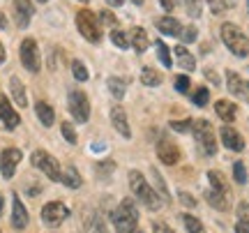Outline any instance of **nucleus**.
Segmentation results:
<instances>
[{
	"instance_id": "f257e3e1",
	"label": "nucleus",
	"mask_w": 249,
	"mask_h": 233,
	"mask_svg": "<svg viewBox=\"0 0 249 233\" xmlns=\"http://www.w3.org/2000/svg\"><path fill=\"white\" fill-rule=\"evenodd\" d=\"M113 226H116L118 233H134L136 226H139V210H136V203L132 198H123L120 206L113 210Z\"/></svg>"
},
{
	"instance_id": "f03ea898",
	"label": "nucleus",
	"mask_w": 249,
	"mask_h": 233,
	"mask_svg": "<svg viewBox=\"0 0 249 233\" xmlns=\"http://www.w3.org/2000/svg\"><path fill=\"white\" fill-rule=\"evenodd\" d=\"M129 187H132L134 197L139 198V201H141L148 210H160V206H161L160 197L152 192L150 185L145 182V178H143L139 171H129Z\"/></svg>"
},
{
	"instance_id": "7ed1b4c3",
	"label": "nucleus",
	"mask_w": 249,
	"mask_h": 233,
	"mask_svg": "<svg viewBox=\"0 0 249 233\" xmlns=\"http://www.w3.org/2000/svg\"><path fill=\"white\" fill-rule=\"evenodd\" d=\"M222 39L229 46V51L238 58H247L249 55V39L247 35H242V30L233 23H224L222 26Z\"/></svg>"
},
{
	"instance_id": "20e7f679",
	"label": "nucleus",
	"mask_w": 249,
	"mask_h": 233,
	"mask_svg": "<svg viewBox=\"0 0 249 233\" xmlns=\"http://www.w3.org/2000/svg\"><path fill=\"white\" fill-rule=\"evenodd\" d=\"M192 129H194V139L196 143L201 145V150L205 155H214L217 153V141H214V129L208 120H196L192 123Z\"/></svg>"
},
{
	"instance_id": "39448f33",
	"label": "nucleus",
	"mask_w": 249,
	"mask_h": 233,
	"mask_svg": "<svg viewBox=\"0 0 249 233\" xmlns=\"http://www.w3.org/2000/svg\"><path fill=\"white\" fill-rule=\"evenodd\" d=\"M76 28H79V33L88 42L92 44H97L99 39H102V30H99V23H97V17L90 12V9H81L79 14H76Z\"/></svg>"
},
{
	"instance_id": "423d86ee",
	"label": "nucleus",
	"mask_w": 249,
	"mask_h": 233,
	"mask_svg": "<svg viewBox=\"0 0 249 233\" xmlns=\"http://www.w3.org/2000/svg\"><path fill=\"white\" fill-rule=\"evenodd\" d=\"M33 166L42 171L49 180L60 182V176H62V173H60V164H58V160H55V157H51L49 153H44V150H35V153H33Z\"/></svg>"
},
{
	"instance_id": "0eeeda50",
	"label": "nucleus",
	"mask_w": 249,
	"mask_h": 233,
	"mask_svg": "<svg viewBox=\"0 0 249 233\" xmlns=\"http://www.w3.org/2000/svg\"><path fill=\"white\" fill-rule=\"evenodd\" d=\"M67 104H70V113L74 116L76 123H86L90 118V102H88V97H86V92L71 90L70 97H67Z\"/></svg>"
},
{
	"instance_id": "6e6552de",
	"label": "nucleus",
	"mask_w": 249,
	"mask_h": 233,
	"mask_svg": "<svg viewBox=\"0 0 249 233\" xmlns=\"http://www.w3.org/2000/svg\"><path fill=\"white\" fill-rule=\"evenodd\" d=\"M67 217H70V208L60 201H51L42 208V222L46 226H60Z\"/></svg>"
},
{
	"instance_id": "1a4fd4ad",
	"label": "nucleus",
	"mask_w": 249,
	"mask_h": 233,
	"mask_svg": "<svg viewBox=\"0 0 249 233\" xmlns=\"http://www.w3.org/2000/svg\"><path fill=\"white\" fill-rule=\"evenodd\" d=\"M21 63L28 72H39V51H37V42L35 39H23L21 42Z\"/></svg>"
},
{
	"instance_id": "9d476101",
	"label": "nucleus",
	"mask_w": 249,
	"mask_h": 233,
	"mask_svg": "<svg viewBox=\"0 0 249 233\" xmlns=\"http://www.w3.org/2000/svg\"><path fill=\"white\" fill-rule=\"evenodd\" d=\"M21 150L18 148H7V150H2L0 155V173L5 176V178H12L14 173H17V166L18 161H21Z\"/></svg>"
},
{
	"instance_id": "9b49d317",
	"label": "nucleus",
	"mask_w": 249,
	"mask_h": 233,
	"mask_svg": "<svg viewBox=\"0 0 249 233\" xmlns=\"http://www.w3.org/2000/svg\"><path fill=\"white\" fill-rule=\"evenodd\" d=\"M157 157L161 160V164H169V166L178 164V160H180L178 145L173 143V141H169V139H160L157 141Z\"/></svg>"
},
{
	"instance_id": "f8f14e48",
	"label": "nucleus",
	"mask_w": 249,
	"mask_h": 233,
	"mask_svg": "<svg viewBox=\"0 0 249 233\" xmlns=\"http://www.w3.org/2000/svg\"><path fill=\"white\" fill-rule=\"evenodd\" d=\"M226 83H229V90H231L235 97H240L242 102H249V81L238 76L233 70H229L226 72Z\"/></svg>"
},
{
	"instance_id": "ddd939ff",
	"label": "nucleus",
	"mask_w": 249,
	"mask_h": 233,
	"mask_svg": "<svg viewBox=\"0 0 249 233\" xmlns=\"http://www.w3.org/2000/svg\"><path fill=\"white\" fill-rule=\"evenodd\" d=\"M0 120H2V125H5V129H17L18 123H21V118H18V113L12 108V104H9V99L5 97V95H0Z\"/></svg>"
},
{
	"instance_id": "4468645a",
	"label": "nucleus",
	"mask_w": 249,
	"mask_h": 233,
	"mask_svg": "<svg viewBox=\"0 0 249 233\" xmlns=\"http://www.w3.org/2000/svg\"><path fill=\"white\" fill-rule=\"evenodd\" d=\"M12 226H14L17 231H23L28 226V210L23 208L18 194H14V198H12Z\"/></svg>"
},
{
	"instance_id": "2eb2a0df",
	"label": "nucleus",
	"mask_w": 249,
	"mask_h": 233,
	"mask_svg": "<svg viewBox=\"0 0 249 233\" xmlns=\"http://www.w3.org/2000/svg\"><path fill=\"white\" fill-rule=\"evenodd\" d=\"M14 12H17V26L18 28H28L30 18L35 14V7L30 0H14Z\"/></svg>"
},
{
	"instance_id": "dca6fc26",
	"label": "nucleus",
	"mask_w": 249,
	"mask_h": 233,
	"mask_svg": "<svg viewBox=\"0 0 249 233\" xmlns=\"http://www.w3.org/2000/svg\"><path fill=\"white\" fill-rule=\"evenodd\" d=\"M222 141L229 150H235V153H240L242 148H245V139L233 127H222Z\"/></svg>"
},
{
	"instance_id": "f3484780",
	"label": "nucleus",
	"mask_w": 249,
	"mask_h": 233,
	"mask_svg": "<svg viewBox=\"0 0 249 233\" xmlns=\"http://www.w3.org/2000/svg\"><path fill=\"white\" fill-rule=\"evenodd\" d=\"M111 123H113V127H116L124 139H129V136H132V129H129V123H127V116H124L123 107L111 108Z\"/></svg>"
},
{
	"instance_id": "a211bd4d",
	"label": "nucleus",
	"mask_w": 249,
	"mask_h": 233,
	"mask_svg": "<svg viewBox=\"0 0 249 233\" xmlns=\"http://www.w3.org/2000/svg\"><path fill=\"white\" fill-rule=\"evenodd\" d=\"M83 224H86V233H108L107 224H104V219H102V215H99L97 210H90V213H86Z\"/></svg>"
},
{
	"instance_id": "6ab92c4d",
	"label": "nucleus",
	"mask_w": 249,
	"mask_h": 233,
	"mask_svg": "<svg viewBox=\"0 0 249 233\" xmlns=\"http://www.w3.org/2000/svg\"><path fill=\"white\" fill-rule=\"evenodd\" d=\"M9 90H12V97H14V102H17L21 108H26V104H28L26 88H23V83H21V79H18V76H12V79H9Z\"/></svg>"
},
{
	"instance_id": "aec40b11",
	"label": "nucleus",
	"mask_w": 249,
	"mask_h": 233,
	"mask_svg": "<svg viewBox=\"0 0 249 233\" xmlns=\"http://www.w3.org/2000/svg\"><path fill=\"white\" fill-rule=\"evenodd\" d=\"M157 28H160L164 35H171V37H180V30H182V26H180V23L173 17H161V18H157Z\"/></svg>"
},
{
	"instance_id": "412c9836",
	"label": "nucleus",
	"mask_w": 249,
	"mask_h": 233,
	"mask_svg": "<svg viewBox=\"0 0 249 233\" xmlns=\"http://www.w3.org/2000/svg\"><path fill=\"white\" fill-rule=\"evenodd\" d=\"M214 111H217V116L226 120V123H233L235 116H238V111H235V104L233 102H226V99H219L217 104H214Z\"/></svg>"
},
{
	"instance_id": "4be33fe9",
	"label": "nucleus",
	"mask_w": 249,
	"mask_h": 233,
	"mask_svg": "<svg viewBox=\"0 0 249 233\" xmlns=\"http://www.w3.org/2000/svg\"><path fill=\"white\" fill-rule=\"evenodd\" d=\"M132 46L136 54H143L148 46H150V39H148V33L143 28H132Z\"/></svg>"
},
{
	"instance_id": "5701e85b",
	"label": "nucleus",
	"mask_w": 249,
	"mask_h": 233,
	"mask_svg": "<svg viewBox=\"0 0 249 233\" xmlns=\"http://www.w3.org/2000/svg\"><path fill=\"white\" fill-rule=\"evenodd\" d=\"M35 113H37L39 123H42L44 127H51V125H53L55 113H53V108L49 107L46 102H37V104H35Z\"/></svg>"
},
{
	"instance_id": "b1692460",
	"label": "nucleus",
	"mask_w": 249,
	"mask_h": 233,
	"mask_svg": "<svg viewBox=\"0 0 249 233\" xmlns=\"http://www.w3.org/2000/svg\"><path fill=\"white\" fill-rule=\"evenodd\" d=\"M208 180H210L213 192H219V194H226V197H229V182L224 178V173H219V171H208Z\"/></svg>"
},
{
	"instance_id": "393cba45",
	"label": "nucleus",
	"mask_w": 249,
	"mask_h": 233,
	"mask_svg": "<svg viewBox=\"0 0 249 233\" xmlns=\"http://www.w3.org/2000/svg\"><path fill=\"white\" fill-rule=\"evenodd\" d=\"M60 182H65L67 187L71 189H79L81 187V176H79V171H76V166H71V164H67V169L62 171V176H60Z\"/></svg>"
},
{
	"instance_id": "a878e982",
	"label": "nucleus",
	"mask_w": 249,
	"mask_h": 233,
	"mask_svg": "<svg viewBox=\"0 0 249 233\" xmlns=\"http://www.w3.org/2000/svg\"><path fill=\"white\" fill-rule=\"evenodd\" d=\"M176 58H178V65L185 70V72H192L196 67V60H194V55L187 51L185 46H176Z\"/></svg>"
},
{
	"instance_id": "bb28decb",
	"label": "nucleus",
	"mask_w": 249,
	"mask_h": 233,
	"mask_svg": "<svg viewBox=\"0 0 249 233\" xmlns=\"http://www.w3.org/2000/svg\"><path fill=\"white\" fill-rule=\"evenodd\" d=\"M107 86H108L111 95H113L116 99H123L124 92H127V83H124L123 79H116V76H111V79L107 81Z\"/></svg>"
},
{
	"instance_id": "cd10ccee",
	"label": "nucleus",
	"mask_w": 249,
	"mask_h": 233,
	"mask_svg": "<svg viewBox=\"0 0 249 233\" xmlns=\"http://www.w3.org/2000/svg\"><path fill=\"white\" fill-rule=\"evenodd\" d=\"M208 201H210V206L217 208V210H229V197L226 194H219V192H208Z\"/></svg>"
},
{
	"instance_id": "c85d7f7f",
	"label": "nucleus",
	"mask_w": 249,
	"mask_h": 233,
	"mask_svg": "<svg viewBox=\"0 0 249 233\" xmlns=\"http://www.w3.org/2000/svg\"><path fill=\"white\" fill-rule=\"evenodd\" d=\"M141 83H145V86H160V83H161V74L155 72L152 67H143Z\"/></svg>"
},
{
	"instance_id": "c756f323",
	"label": "nucleus",
	"mask_w": 249,
	"mask_h": 233,
	"mask_svg": "<svg viewBox=\"0 0 249 233\" xmlns=\"http://www.w3.org/2000/svg\"><path fill=\"white\" fill-rule=\"evenodd\" d=\"M150 176L155 178V189H157V192L161 194V201H169V189H166V182H164V178L160 176V171L152 169Z\"/></svg>"
},
{
	"instance_id": "7c9ffc66",
	"label": "nucleus",
	"mask_w": 249,
	"mask_h": 233,
	"mask_svg": "<svg viewBox=\"0 0 249 233\" xmlns=\"http://www.w3.org/2000/svg\"><path fill=\"white\" fill-rule=\"evenodd\" d=\"M155 51H157V58H160V63L164 65V67H171V65H173L169 49H166V44H164V42H160V39H157V44H155Z\"/></svg>"
},
{
	"instance_id": "2f4dec72",
	"label": "nucleus",
	"mask_w": 249,
	"mask_h": 233,
	"mask_svg": "<svg viewBox=\"0 0 249 233\" xmlns=\"http://www.w3.org/2000/svg\"><path fill=\"white\" fill-rule=\"evenodd\" d=\"M180 219L185 222V226H187V231H189V233H205L203 224H201V222H198L194 215H182Z\"/></svg>"
},
{
	"instance_id": "473e14b6",
	"label": "nucleus",
	"mask_w": 249,
	"mask_h": 233,
	"mask_svg": "<svg viewBox=\"0 0 249 233\" xmlns=\"http://www.w3.org/2000/svg\"><path fill=\"white\" fill-rule=\"evenodd\" d=\"M71 74H74V79L76 81H88V70H86V65L81 63V60H74L71 63Z\"/></svg>"
},
{
	"instance_id": "72a5a7b5",
	"label": "nucleus",
	"mask_w": 249,
	"mask_h": 233,
	"mask_svg": "<svg viewBox=\"0 0 249 233\" xmlns=\"http://www.w3.org/2000/svg\"><path fill=\"white\" fill-rule=\"evenodd\" d=\"M192 99H194L196 107H205V104H208V99H210V90L201 86V88H196V92H194V97Z\"/></svg>"
},
{
	"instance_id": "f704fd0d",
	"label": "nucleus",
	"mask_w": 249,
	"mask_h": 233,
	"mask_svg": "<svg viewBox=\"0 0 249 233\" xmlns=\"http://www.w3.org/2000/svg\"><path fill=\"white\" fill-rule=\"evenodd\" d=\"M185 7L189 17H201V9H203V2L201 0H185Z\"/></svg>"
},
{
	"instance_id": "c9c22d12",
	"label": "nucleus",
	"mask_w": 249,
	"mask_h": 233,
	"mask_svg": "<svg viewBox=\"0 0 249 233\" xmlns=\"http://www.w3.org/2000/svg\"><path fill=\"white\" fill-rule=\"evenodd\" d=\"M233 176H235V182H240V185L247 182V169H245L242 161H235V164H233Z\"/></svg>"
},
{
	"instance_id": "e433bc0d",
	"label": "nucleus",
	"mask_w": 249,
	"mask_h": 233,
	"mask_svg": "<svg viewBox=\"0 0 249 233\" xmlns=\"http://www.w3.org/2000/svg\"><path fill=\"white\" fill-rule=\"evenodd\" d=\"M111 42H113L118 49H127V46H129V39H127V35H124L123 30H113V33H111Z\"/></svg>"
},
{
	"instance_id": "4c0bfd02",
	"label": "nucleus",
	"mask_w": 249,
	"mask_h": 233,
	"mask_svg": "<svg viewBox=\"0 0 249 233\" xmlns=\"http://www.w3.org/2000/svg\"><path fill=\"white\" fill-rule=\"evenodd\" d=\"M60 132H62V136H65L70 143H76V132H74V125H71V123L65 120V123L60 125Z\"/></svg>"
},
{
	"instance_id": "58836bf2",
	"label": "nucleus",
	"mask_w": 249,
	"mask_h": 233,
	"mask_svg": "<svg viewBox=\"0 0 249 233\" xmlns=\"http://www.w3.org/2000/svg\"><path fill=\"white\" fill-rule=\"evenodd\" d=\"M180 39H182L185 44H189V42H196V28H192V26L182 28V30H180Z\"/></svg>"
},
{
	"instance_id": "ea45409f",
	"label": "nucleus",
	"mask_w": 249,
	"mask_h": 233,
	"mask_svg": "<svg viewBox=\"0 0 249 233\" xmlns=\"http://www.w3.org/2000/svg\"><path fill=\"white\" fill-rule=\"evenodd\" d=\"M238 222H242L249 229V203H240L238 206Z\"/></svg>"
},
{
	"instance_id": "a19ab883",
	"label": "nucleus",
	"mask_w": 249,
	"mask_h": 233,
	"mask_svg": "<svg viewBox=\"0 0 249 233\" xmlns=\"http://www.w3.org/2000/svg\"><path fill=\"white\" fill-rule=\"evenodd\" d=\"M171 127H173L176 132H187V129L192 127V120H189V118H185V120H173Z\"/></svg>"
},
{
	"instance_id": "79ce46f5",
	"label": "nucleus",
	"mask_w": 249,
	"mask_h": 233,
	"mask_svg": "<svg viewBox=\"0 0 249 233\" xmlns=\"http://www.w3.org/2000/svg\"><path fill=\"white\" fill-rule=\"evenodd\" d=\"M173 86H176V90H178V92H182V95H185L187 90H189V76H178Z\"/></svg>"
},
{
	"instance_id": "37998d69",
	"label": "nucleus",
	"mask_w": 249,
	"mask_h": 233,
	"mask_svg": "<svg viewBox=\"0 0 249 233\" xmlns=\"http://www.w3.org/2000/svg\"><path fill=\"white\" fill-rule=\"evenodd\" d=\"M208 5H210V9H213L214 14H222L224 9H226V2H224V0H208Z\"/></svg>"
},
{
	"instance_id": "c03bdc74",
	"label": "nucleus",
	"mask_w": 249,
	"mask_h": 233,
	"mask_svg": "<svg viewBox=\"0 0 249 233\" xmlns=\"http://www.w3.org/2000/svg\"><path fill=\"white\" fill-rule=\"evenodd\" d=\"M99 21H102V23H107V26H116L118 18L113 17L111 12H104V9H102V14H99Z\"/></svg>"
},
{
	"instance_id": "a18cd8bd",
	"label": "nucleus",
	"mask_w": 249,
	"mask_h": 233,
	"mask_svg": "<svg viewBox=\"0 0 249 233\" xmlns=\"http://www.w3.org/2000/svg\"><path fill=\"white\" fill-rule=\"evenodd\" d=\"M178 198H180V201H182V203H185L187 208H194V206H196L194 197H189V194H187V192H180V194H178Z\"/></svg>"
},
{
	"instance_id": "49530a36",
	"label": "nucleus",
	"mask_w": 249,
	"mask_h": 233,
	"mask_svg": "<svg viewBox=\"0 0 249 233\" xmlns=\"http://www.w3.org/2000/svg\"><path fill=\"white\" fill-rule=\"evenodd\" d=\"M152 231L155 233H173L169 226L164 224V222H155V224H152Z\"/></svg>"
},
{
	"instance_id": "de8ad7c7",
	"label": "nucleus",
	"mask_w": 249,
	"mask_h": 233,
	"mask_svg": "<svg viewBox=\"0 0 249 233\" xmlns=\"http://www.w3.org/2000/svg\"><path fill=\"white\" fill-rule=\"evenodd\" d=\"M205 76H208V79L213 81L214 86H217V83H219V76H217V74H214V72H213V70H205Z\"/></svg>"
},
{
	"instance_id": "09e8293b",
	"label": "nucleus",
	"mask_w": 249,
	"mask_h": 233,
	"mask_svg": "<svg viewBox=\"0 0 249 233\" xmlns=\"http://www.w3.org/2000/svg\"><path fill=\"white\" fill-rule=\"evenodd\" d=\"M235 233H249V229L242 224V222H238V224H235Z\"/></svg>"
},
{
	"instance_id": "8fccbe9b",
	"label": "nucleus",
	"mask_w": 249,
	"mask_h": 233,
	"mask_svg": "<svg viewBox=\"0 0 249 233\" xmlns=\"http://www.w3.org/2000/svg\"><path fill=\"white\" fill-rule=\"evenodd\" d=\"M160 2H161V7L164 9H173V5H176L173 0H160Z\"/></svg>"
},
{
	"instance_id": "3c124183",
	"label": "nucleus",
	"mask_w": 249,
	"mask_h": 233,
	"mask_svg": "<svg viewBox=\"0 0 249 233\" xmlns=\"http://www.w3.org/2000/svg\"><path fill=\"white\" fill-rule=\"evenodd\" d=\"M2 28H7V18H5V14L0 12V30H2Z\"/></svg>"
},
{
	"instance_id": "603ef678",
	"label": "nucleus",
	"mask_w": 249,
	"mask_h": 233,
	"mask_svg": "<svg viewBox=\"0 0 249 233\" xmlns=\"http://www.w3.org/2000/svg\"><path fill=\"white\" fill-rule=\"evenodd\" d=\"M2 63H5V46L0 44V65H2Z\"/></svg>"
},
{
	"instance_id": "864d4df0",
	"label": "nucleus",
	"mask_w": 249,
	"mask_h": 233,
	"mask_svg": "<svg viewBox=\"0 0 249 233\" xmlns=\"http://www.w3.org/2000/svg\"><path fill=\"white\" fill-rule=\"evenodd\" d=\"M108 5H113V7H120V5H123V0H108Z\"/></svg>"
},
{
	"instance_id": "5fc2aeb1",
	"label": "nucleus",
	"mask_w": 249,
	"mask_h": 233,
	"mask_svg": "<svg viewBox=\"0 0 249 233\" xmlns=\"http://www.w3.org/2000/svg\"><path fill=\"white\" fill-rule=\"evenodd\" d=\"M2 203H5V201H2V194H0V215H2Z\"/></svg>"
},
{
	"instance_id": "6e6d98bb",
	"label": "nucleus",
	"mask_w": 249,
	"mask_h": 233,
	"mask_svg": "<svg viewBox=\"0 0 249 233\" xmlns=\"http://www.w3.org/2000/svg\"><path fill=\"white\" fill-rule=\"evenodd\" d=\"M132 2H134V5H141V2H143V0H132Z\"/></svg>"
},
{
	"instance_id": "4d7b16f0",
	"label": "nucleus",
	"mask_w": 249,
	"mask_h": 233,
	"mask_svg": "<svg viewBox=\"0 0 249 233\" xmlns=\"http://www.w3.org/2000/svg\"><path fill=\"white\" fill-rule=\"evenodd\" d=\"M37 2H46V0H37Z\"/></svg>"
},
{
	"instance_id": "13d9d810",
	"label": "nucleus",
	"mask_w": 249,
	"mask_h": 233,
	"mask_svg": "<svg viewBox=\"0 0 249 233\" xmlns=\"http://www.w3.org/2000/svg\"><path fill=\"white\" fill-rule=\"evenodd\" d=\"M81 2H88V0H81Z\"/></svg>"
}]
</instances>
